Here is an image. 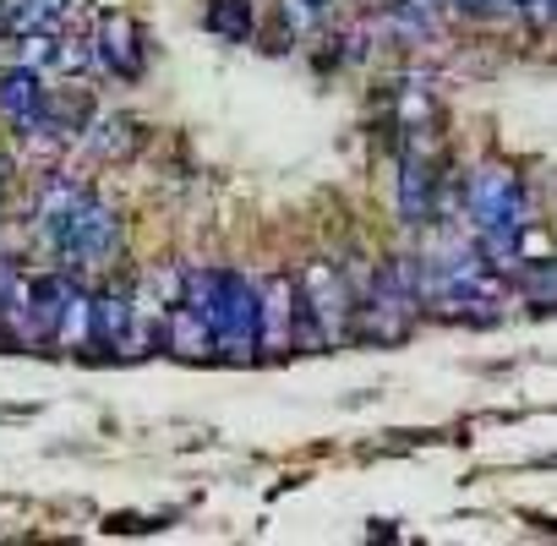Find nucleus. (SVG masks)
I'll return each mask as SVG.
<instances>
[{
    "label": "nucleus",
    "instance_id": "nucleus-3",
    "mask_svg": "<svg viewBox=\"0 0 557 546\" xmlns=\"http://www.w3.org/2000/svg\"><path fill=\"white\" fill-rule=\"evenodd\" d=\"M301 301H307V318L318 328V339H345L350 334V318H356V296L345 285V273L334 262H312L307 280H301Z\"/></svg>",
    "mask_w": 557,
    "mask_h": 546
},
{
    "label": "nucleus",
    "instance_id": "nucleus-4",
    "mask_svg": "<svg viewBox=\"0 0 557 546\" xmlns=\"http://www.w3.org/2000/svg\"><path fill=\"white\" fill-rule=\"evenodd\" d=\"M88 55H94L99 72H110V77H121V83H137L143 66H148V34H143L126 12H104V17H99V34H94V45H88Z\"/></svg>",
    "mask_w": 557,
    "mask_h": 546
},
{
    "label": "nucleus",
    "instance_id": "nucleus-7",
    "mask_svg": "<svg viewBox=\"0 0 557 546\" xmlns=\"http://www.w3.org/2000/svg\"><path fill=\"white\" fill-rule=\"evenodd\" d=\"M202 23H208L219 39H235V45L251 39V7H246V0H213Z\"/></svg>",
    "mask_w": 557,
    "mask_h": 546
},
{
    "label": "nucleus",
    "instance_id": "nucleus-5",
    "mask_svg": "<svg viewBox=\"0 0 557 546\" xmlns=\"http://www.w3.org/2000/svg\"><path fill=\"white\" fill-rule=\"evenodd\" d=\"M77 0H0V34H55Z\"/></svg>",
    "mask_w": 557,
    "mask_h": 546
},
{
    "label": "nucleus",
    "instance_id": "nucleus-1",
    "mask_svg": "<svg viewBox=\"0 0 557 546\" xmlns=\"http://www.w3.org/2000/svg\"><path fill=\"white\" fill-rule=\"evenodd\" d=\"M34 229L39 240L61 257L66 273H99L115 246H121V219L115 208L77 175H55L45 191H39V208H34Z\"/></svg>",
    "mask_w": 557,
    "mask_h": 546
},
{
    "label": "nucleus",
    "instance_id": "nucleus-9",
    "mask_svg": "<svg viewBox=\"0 0 557 546\" xmlns=\"http://www.w3.org/2000/svg\"><path fill=\"white\" fill-rule=\"evenodd\" d=\"M7 181H12V159L0 153V191H7Z\"/></svg>",
    "mask_w": 557,
    "mask_h": 546
},
{
    "label": "nucleus",
    "instance_id": "nucleus-8",
    "mask_svg": "<svg viewBox=\"0 0 557 546\" xmlns=\"http://www.w3.org/2000/svg\"><path fill=\"white\" fill-rule=\"evenodd\" d=\"M513 12H519V17H524V23L541 34V28L552 23V0H513Z\"/></svg>",
    "mask_w": 557,
    "mask_h": 546
},
{
    "label": "nucleus",
    "instance_id": "nucleus-6",
    "mask_svg": "<svg viewBox=\"0 0 557 546\" xmlns=\"http://www.w3.org/2000/svg\"><path fill=\"white\" fill-rule=\"evenodd\" d=\"M77 137H83V148H88L94 159H104V164H110V159H126V153L143 142L137 126H132L126 115H110V110H104V115H88V121L77 126Z\"/></svg>",
    "mask_w": 557,
    "mask_h": 546
},
{
    "label": "nucleus",
    "instance_id": "nucleus-2",
    "mask_svg": "<svg viewBox=\"0 0 557 546\" xmlns=\"http://www.w3.org/2000/svg\"><path fill=\"white\" fill-rule=\"evenodd\" d=\"M181 296L197 307V318L213 334V350H224L230 361H246L262 350V323H257V290L251 280H240L235 268H202V273H181Z\"/></svg>",
    "mask_w": 557,
    "mask_h": 546
}]
</instances>
